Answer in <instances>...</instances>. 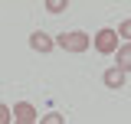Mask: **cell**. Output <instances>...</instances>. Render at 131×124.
<instances>
[{
  "label": "cell",
  "mask_w": 131,
  "mask_h": 124,
  "mask_svg": "<svg viewBox=\"0 0 131 124\" xmlns=\"http://www.w3.org/2000/svg\"><path fill=\"white\" fill-rule=\"evenodd\" d=\"M56 46L66 49V52H85V49L92 46V36L82 30H72V33H62V36H56Z\"/></svg>",
  "instance_id": "1"
},
{
  "label": "cell",
  "mask_w": 131,
  "mask_h": 124,
  "mask_svg": "<svg viewBox=\"0 0 131 124\" xmlns=\"http://www.w3.org/2000/svg\"><path fill=\"white\" fill-rule=\"evenodd\" d=\"M118 39H125V43H131V16L118 23Z\"/></svg>",
  "instance_id": "7"
},
{
  "label": "cell",
  "mask_w": 131,
  "mask_h": 124,
  "mask_svg": "<svg viewBox=\"0 0 131 124\" xmlns=\"http://www.w3.org/2000/svg\"><path fill=\"white\" fill-rule=\"evenodd\" d=\"M69 7V0H46V13H62Z\"/></svg>",
  "instance_id": "8"
},
{
  "label": "cell",
  "mask_w": 131,
  "mask_h": 124,
  "mask_svg": "<svg viewBox=\"0 0 131 124\" xmlns=\"http://www.w3.org/2000/svg\"><path fill=\"white\" fill-rule=\"evenodd\" d=\"M39 124H66V118L59 114V111H49V114H43V118H39Z\"/></svg>",
  "instance_id": "9"
},
{
  "label": "cell",
  "mask_w": 131,
  "mask_h": 124,
  "mask_svg": "<svg viewBox=\"0 0 131 124\" xmlns=\"http://www.w3.org/2000/svg\"><path fill=\"white\" fill-rule=\"evenodd\" d=\"M92 46L102 52V56H115L118 52V30H112V26H105V30H98L95 33V39H92Z\"/></svg>",
  "instance_id": "2"
},
{
  "label": "cell",
  "mask_w": 131,
  "mask_h": 124,
  "mask_svg": "<svg viewBox=\"0 0 131 124\" xmlns=\"http://www.w3.org/2000/svg\"><path fill=\"white\" fill-rule=\"evenodd\" d=\"M10 111H13V121H30V124H39V114H36V108H33L30 101H16Z\"/></svg>",
  "instance_id": "3"
},
{
  "label": "cell",
  "mask_w": 131,
  "mask_h": 124,
  "mask_svg": "<svg viewBox=\"0 0 131 124\" xmlns=\"http://www.w3.org/2000/svg\"><path fill=\"white\" fill-rule=\"evenodd\" d=\"M125 72H121V69H105V72H102V82H105V88H112V92H118V88H121V85H125Z\"/></svg>",
  "instance_id": "4"
},
{
  "label": "cell",
  "mask_w": 131,
  "mask_h": 124,
  "mask_svg": "<svg viewBox=\"0 0 131 124\" xmlns=\"http://www.w3.org/2000/svg\"><path fill=\"white\" fill-rule=\"evenodd\" d=\"M115 69H121L125 75L131 72V43H121L118 52H115Z\"/></svg>",
  "instance_id": "6"
},
{
  "label": "cell",
  "mask_w": 131,
  "mask_h": 124,
  "mask_svg": "<svg viewBox=\"0 0 131 124\" xmlns=\"http://www.w3.org/2000/svg\"><path fill=\"white\" fill-rule=\"evenodd\" d=\"M0 124H13V111L7 105H0Z\"/></svg>",
  "instance_id": "10"
},
{
  "label": "cell",
  "mask_w": 131,
  "mask_h": 124,
  "mask_svg": "<svg viewBox=\"0 0 131 124\" xmlns=\"http://www.w3.org/2000/svg\"><path fill=\"white\" fill-rule=\"evenodd\" d=\"M13 124H30V121H13Z\"/></svg>",
  "instance_id": "11"
},
{
  "label": "cell",
  "mask_w": 131,
  "mask_h": 124,
  "mask_svg": "<svg viewBox=\"0 0 131 124\" xmlns=\"http://www.w3.org/2000/svg\"><path fill=\"white\" fill-rule=\"evenodd\" d=\"M30 46L36 49V52H43V56H46V52H52V46H56V39H49V36H46L43 30H36V33L30 36Z\"/></svg>",
  "instance_id": "5"
}]
</instances>
